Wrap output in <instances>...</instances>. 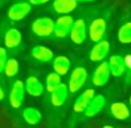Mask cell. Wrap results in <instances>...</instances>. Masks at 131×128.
<instances>
[{"mask_svg": "<svg viewBox=\"0 0 131 128\" xmlns=\"http://www.w3.org/2000/svg\"><path fill=\"white\" fill-rule=\"evenodd\" d=\"M60 83H61V76L54 71L48 74L47 78H46V89L51 93V92H53Z\"/></svg>", "mask_w": 131, "mask_h": 128, "instance_id": "23", "label": "cell"}, {"mask_svg": "<svg viewBox=\"0 0 131 128\" xmlns=\"http://www.w3.org/2000/svg\"><path fill=\"white\" fill-rule=\"evenodd\" d=\"M95 93L93 89H86L77 97V99L74 103V111L77 113H82L85 111L86 106L89 105V103L91 102V99L94 97Z\"/></svg>", "mask_w": 131, "mask_h": 128, "instance_id": "11", "label": "cell"}, {"mask_svg": "<svg viewBox=\"0 0 131 128\" xmlns=\"http://www.w3.org/2000/svg\"><path fill=\"white\" fill-rule=\"evenodd\" d=\"M74 22H75L74 18L70 15H68V14L58 17L57 21H55V27H54L55 37L57 38H66L67 36H69Z\"/></svg>", "mask_w": 131, "mask_h": 128, "instance_id": "6", "label": "cell"}, {"mask_svg": "<svg viewBox=\"0 0 131 128\" xmlns=\"http://www.w3.org/2000/svg\"><path fill=\"white\" fill-rule=\"evenodd\" d=\"M105 105H106V98H105L104 95H94V97L91 99L89 105L86 106L84 115L88 118H92L94 116H97L104 109Z\"/></svg>", "mask_w": 131, "mask_h": 128, "instance_id": "10", "label": "cell"}, {"mask_svg": "<svg viewBox=\"0 0 131 128\" xmlns=\"http://www.w3.org/2000/svg\"><path fill=\"white\" fill-rule=\"evenodd\" d=\"M31 55L35 60H37L39 62H50L54 56L52 49H50L48 47H45V46L34 47L31 50Z\"/></svg>", "mask_w": 131, "mask_h": 128, "instance_id": "18", "label": "cell"}, {"mask_svg": "<svg viewBox=\"0 0 131 128\" xmlns=\"http://www.w3.org/2000/svg\"><path fill=\"white\" fill-rule=\"evenodd\" d=\"M70 39L74 44L76 45H81L86 40V36H88V31H86V23L84 20L79 18L76 20L72 24V27L70 30Z\"/></svg>", "mask_w": 131, "mask_h": 128, "instance_id": "8", "label": "cell"}, {"mask_svg": "<svg viewBox=\"0 0 131 128\" xmlns=\"http://www.w3.org/2000/svg\"><path fill=\"white\" fill-rule=\"evenodd\" d=\"M5 97H6V92H5L4 86H2L1 83H0V102L4 101Z\"/></svg>", "mask_w": 131, "mask_h": 128, "instance_id": "26", "label": "cell"}, {"mask_svg": "<svg viewBox=\"0 0 131 128\" xmlns=\"http://www.w3.org/2000/svg\"><path fill=\"white\" fill-rule=\"evenodd\" d=\"M118 40L122 44H131V22L123 24L118 30Z\"/></svg>", "mask_w": 131, "mask_h": 128, "instance_id": "22", "label": "cell"}, {"mask_svg": "<svg viewBox=\"0 0 131 128\" xmlns=\"http://www.w3.org/2000/svg\"><path fill=\"white\" fill-rule=\"evenodd\" d=\"M2 5H4V1H2V0H0V7H1Z\"/></svg>", "mask_w": 131, "mask_h": 128, "instance_id": "29", "label": "cell"}, {"mask_svg": "<svg viewBox=\"0 0 131 128\" xmlns=\"http://www.w3.org/2000/svg\"><path fill=\"white\" fill-rule=\"evenodd\" d=\"M53 70L60 76H64L70 70V60L64 55H59L53 61Z\"/></svg>", "mask_w": 131, "mask_h": 128, "instance_id": "19", "label": "cell"}, {"mask_svg": "<svg viewBox=\"0 0 131 128\" xmlns=\"http://www.w3.org/2000/svg\"><path fill=\"white\" fill-rule=\"evenodd\" d=\"M69 88L66 83H60L53 92H51V103L54 106H61L64 104L66 99L68 97Z\"/></svg>", "mask_w": 131, "mask_h": 128, "instance_id": "12", "label": "cell"}, {"mask_svg": "<svg viewBox=\"0 0 131 128\" xmlns=\"http://www.w3.org/2000/svg\"><path fill=\"white\" fill-rule=\"evenodd\" d=\"M109 67H111L112 76L120 78L123 77L125 73V63H124V57L121 55H114L109 59Z\"/></svg>", "mask_w": 131, "mask_h": 128, "instance_id": "15", "label": "cell"}, {"mask_svg": "<svg viewBox=\"0 0 131 128\" xmlns=\"http://www.w3.org/2000/svg\"><path fill=\"white\" fill-rule=\"evenodd\" d=\"M129 102H130V110H131V96H130V98H129Z\"/></svg>", "mask_w": 131, "mask_h": 128, "instance_id": "30", "label": "cell"}, {"mask_svg": "<svg viewBox=\"0 0 131 128\" xmlns=\"http://www.w3.org/2000/svg\"><path fill=\"white\" fill-rule=\"evenodd\" d=\"M124 63H125V83L129 85L131 83V55H127L124 57Z\"/></svg>", "mask_w": 131, "mask_h": 128, "instance_id": "24", "label": "cell"}, {"mask_svg": "<svg viewBox=\"0 0 131 128\" xmlns=\"http://www.w3.org/2000/svg\"><path fill=\"white\" fill-rule=\"evenodd\" d=\"M77 4H78L77 0H54L52 7L58 14L66 15L74 11L77 7Z\"/></svg>", "mask_w": 131, "mask_h": 128, "instance_id": "16", "label": "cell"}, {"mask_svg": "<svg viewBox=\"0 0 131 128\" xmlns=\"http://www.w3.org/2000/svg\"><path fill=\"white\" fill-rule=\"evenodd\" d=\"M112 72H111V67H109L108 62H101L99 65L97 66V69L94 70V73L92 77V82L94 86L97 87H101L105 86L109 80Z\"/></svg>", "mask_w": 131, "mask_h": 128, "instance_id": "7", "label": "cell"}, {"mask_svg": "<svg viewBox=\"0 0 131 128\" xmlns=\"http://www.w3.org/2000/svg\"><path fill=\"white\" fill-rule=\"evenodd\" d=\"M107 30V20L104 17H97L91 22L89 26V37L93 42H98L104 38Z\"/></svg>", "mask_w": 131, "mask_h": 128, "instance_id": "5", "label": "cell"}, {"mask_svg": "<svg viewBox=\"0 0 131 128\" xmlns=\"http://www.w3.org/2000/svg\"><path fill=\"white\" fill-rule=\"evenodd\" d=\"M4 42L6 48L8 49H14L22 42V33L15 27H12L5 33L4 36Z\"/></svg>", "mask_w": 131, "mask_h": 128, "instance_id": "13", "label": "cell"}, {"mask_svg": "<svg viewBox=\"0 0 131 128\" xmlns=\"http://www.w3.org/2000/svg\"><path fill=\"white\" fill-rule=\"evenodd\" d=\"M111 113L117 120H128L131 116V110L123 102H114L111 105Z\"/></svg>", "mask_w": 131, "mask_h": 128, "instance_id": "14", "label": "cell"}, {"mask_svg": "<svg viewBox=\"0 0 131 128\" xmlns=\"http://www.w3.org/2000/svg\"><path fill=\"white\" fill-rule=\"evenodd\" d=\"M30 11H31L30 2L21 1V2H16V4L12 5L9 7L8 10H7V16H8V18L10 21L18 22V21H22L24 17H27Z\"/></svg>", "mask_w": 131, "mask_h": 128, "instance_id": "4", "label": "cell"}, {"mask_svg": "<svg viewBox=\"0 0 131 128\" xmlns=\"http://www.w3.org/2000/svg\"><path fill=\"white\" fill-rule=\"evenodd\" d=\"M55 22L51 17H39L31 25L32 33L39 38H48L54 34Z\"/></svg>", "mask_w": 131, "mask_h": 128, "instance_id": "1", "label": "cell"}, {"mask_svg": "<svg viewBox=\"0 0 131 128\" xmlns=\"http://www.w3.org/2000/svg\"><path fill=\"white\" fill-rule=\"evenodd\" d=\"M86 79H88V71L82 66L75 67L72 70L71 74H70V78H69V83H68L69 92L70 93L78 92L84 86Z\"/></svg>", "mask_w": 131, "mask_h": 128, "instance_id": "3", "label": "cell"}, {"mask_svg": "<svg viewBox=\"0 0 131 128\" xmlns=\"http://www.w3.org/2000/svg\"><path fill=\"white\" fill-rule=\"evenodd\" d=\"M50 0H30V4L32 5H43V4H46Z\"/></svg>", "mask_w": 131, "mask_h": 128, "instance_id": "27", "label": "cell"}, {"mask_svg": "<svg viewBox=\"0 0 131 128\" xmlns=\"http://www.w3.org/2000/svg\"><path fill=\"white\" fill-rule=\"evenodd\" d=\"M25 83L22 80H16L13 83L9 92V103L14 109H18L22 106L25 96Z\"/></svg>", "mask_w": 131, "mask_h": 128, "instance_id": "2", "label": "cell"}, {"mask_svg": "<svg viewBox=\"0 0 131 128\" xmlns=\"http://www.w3.org/2000/svg\"><path fill=\"white\" fill-rule=\"evenodd\" d=\"M77 1H82V2H90V1H94V0H77Z\"/></svg>", "mask_w": 131, "mask_h": 128, "instance_id": "28", "label": "cell"}, {"mask_svg": "<svg viewBox=\"0 0 131 128\" xmlns=\"http://www.w3.org/2000/svg\"><path fill=\"white\" fill-rule=\"evenodd\" d=\"M23 119L29 125H37L41 120V113L36 108H27L23 110Z\"/></svg>", "mask_w": 131, "mask_h": 128, "instance_id": "20", "label": "cell"}, {"mask_svg": "<svg viewBox=\"0 0 131 128\" xmlns=\"http://www.w3.org/2000/svg\"><path fill=\"white\" fill-rule=\"evenodd\" d=\"M18 70H20V64H18V61L15 59H8L6 62V65H5V74L8 78H14L16 74L18 73Z\"/></svg>", "mask_w": 131, "mask_h": 128, "instance_id": "21", "label": "cell"}, {"mask_svg": "<svg viewBox=\"0 0 131 128\" xmlns=\"http://www.w3.org/2000/svg\"><path fill=\"white\" fill-rule=\"evenodd\" d=\"M25 89L27 93L31 96H40L44 93V85L36 78V77H29L25 82Z\"/></svg>", "mask_w": 131, "mask_h": 128, "instance_id": "17", "label": "cell"}, {"mask_svg": "<svg viewBox=\"0 0 131 128\" xmlns=\"http://www.w3.org/2000/svg\"><path fill=\"white\" fill-rule=\"evenodd\" d=\"M109 49H111V45L107 40L101 39L100 41L95 42L93 48L90 52V60L92 62H101L106 59L108 55Z\"/></svg>", "mask_w": 131, "mask_h": 128, "instance_id": "9", "label": "cell"}, {"mask_svg": "<svg viewBox=\"0 0 131 128\" xmlns=\"http://www.w3.org/2000/svg\"><path fill=\"white\" fill-rule=\"evenodd\" d=\"M7 50L6 48L0 47V73H2L5 70V65L7 62Z\"/></svg>", "mask_w": 131, "mask_h": 128, "instance_id": "25", "label": "cell"}]
</instances>
